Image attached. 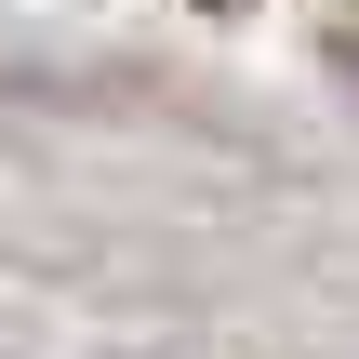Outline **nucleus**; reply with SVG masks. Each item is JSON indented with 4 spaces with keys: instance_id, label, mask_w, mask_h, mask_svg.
Masks as SVG:
<instances>
[{
    "instance_id": "1",
    "label": "nucleus",
    "mask_w": 359,
    "mask_h": 359,
    "mask_svg": "<svg viewBox=\"0 0 359 359\" xmlns=\"http://www.w3.org/2000/svg\"><path fill=\"white\" fill-rule=\"evenodd\" d=\"M320 27H333V53H346V80H359V0H333Z\"/></svg>"
},
{
    "instance_id": "2",
    "label": "nucleus",
    "mask_w": 359,
    "mask_h": 359,
    "mask_svg": "<svg viewBox=\"0 0 359 359\" xmlns=\"http://www.w3.org/2000/svg\"><path fill=\"white\" fill-rule=\"evenodd\" d=\"M200 13H226V0H200Z\"/></svg>"
}]
</instances>
